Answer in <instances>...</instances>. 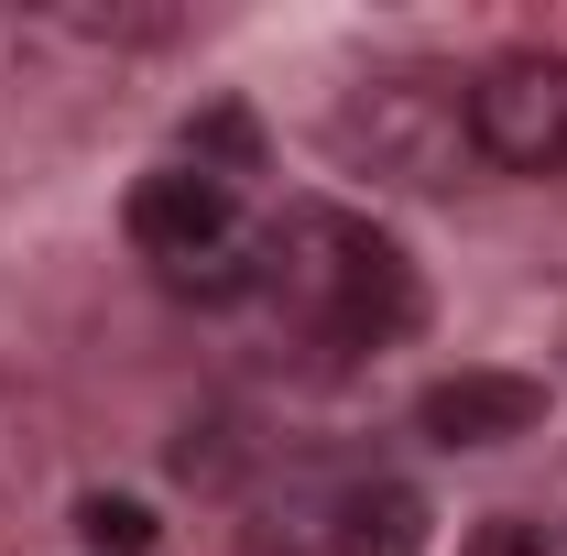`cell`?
<instances>
[{
	"label": "cell",
	"mask_w": 567,
	"mask_h": 556,
	"mask_svg": "<svg viewBox=\"0 0 567 556\" xmlns=\"http://www.w3.org/2000/svg\"><path fill=\"white\" fill-rule=\"evenodd\" d=\"M284 306L317 328V339L339 349H382L415 328V274H404V251L371 229V218H339V208H284L274 229V274Z\"/></svg>",
	"instance_id": "6da1fadb"
},
{
	"label": "cell",
	"mask_w": 567,
	"mask_h": 556,
	"mask_svg": "<svg viewBox=\"0 0 567 556\" xmlns=\"http://www.w3.org/2000/svg\"><path fill=\"white\" fill-rule=\"evenodd\" d=\"M328 153L350 175H382V186H447L458 153H470V99L447 76H360L350 99L328 110Z\"/></svg>",
	"instance_id": "7a4b0ae2"
},
{
	"label": "cell",
	"mask_w": 567,
	"mask_h": 556,
	"mask_svg": "<svg viewBox=\"0 0 567 556\" xmlns=\"http://www.w3.org/2000/svg\"><path fill=\"white\" fill-rule=\"evenodd\" d=\"M470 153L502 175H567V55H502L470 76Z\"/></svg>",
	"instance_id": "3957f363"
},
{
	"label": "cell",
	"mask_w": 567,
	"mask_h": 556,
	"mask_svg": "<svg viewBox=\"0 0 567 556\" xmlns=\"http://www.w3.org/2000/svg\"><path fill=\"white\" fill-rule=\"evenodd\" d=\"M229 218H240V186H218V175H197V164H164V175L132 186V240L164 262V274L229 251Z\"/></svg>",
	"instance_id": "277c9868"
},
{
	"label": "cell",
	"mask_w": 567,
	"mask_h": 556,
	"mask_svg": "<svg viewBox=\"0 0 567 556\" xmlns=\"http://www.w3.org/2000/svg\"><path fill=\"white\" fill-rule=\"evenodd\" d=\"M415 425L436 447H513V436L546 425V382H524V371H436L415 393Z\"/></svg>",
	"instance_id": "5b68a950"
},
{
	"label": "cell",
	"mask_w": 567,
	"mask_h": 556,
	"mask_svg": "<svg viewBox=\"0 0 567 556\" xmlns=\"http://www.w3.org/2000/svg\"><path fill=\"white\" fill-rule=\"evenodd\" d=\"M339 556H425V502L404 481H360L339 502Z\"/></svg>",
	"instance_id": "8992f818"
},
{
	"label": "cell",
	"mask_w": 567,
	"mask_h": 556,
	"mask_svg": "<svg viewBox=\"0 0 567 556\" xmlns=\"http://www.w3.org/2000/svg\"><path fill=\"white\" fill-rule=\"evenodd\" d=\"M175 153H186L197 175H218V186H240V175H262V121H251L240 99H218V110H197V121L175 132Z\"/></svg>",
	"instance_id": "52a82bcc"
},
{
	"label": "cell",
	"mask_w": 567,
	"mask_h": 556,
	"mask_svg": "<svg viewBox=\"0 0 567 556\" xmlns=\"http://www.w3.org/2000/svg\"><path fill=\"white\" fill-rule=\"evenodd\" d=\"M76 535H87L99 556H142V546H153V502H132V491H87V502H76Z\"/></svg>",
	"instance_id": "ba28073f"
},
{
	"label": "cell",
	"mask_w": 567,
	"mask_h": 556,
	"mask_svg": "<svg viewBox=\"0 0 567 556\" xmlns=\"http://www.w3.org/2000/svg\"><path fill=\"white\" fill-rule=\"evenodd\" d=\"M470 556H546V524H513V513H502V524L470 535Z\"/></svg>",
	"instance_id": "9c48e42d"
}]
</instances>
